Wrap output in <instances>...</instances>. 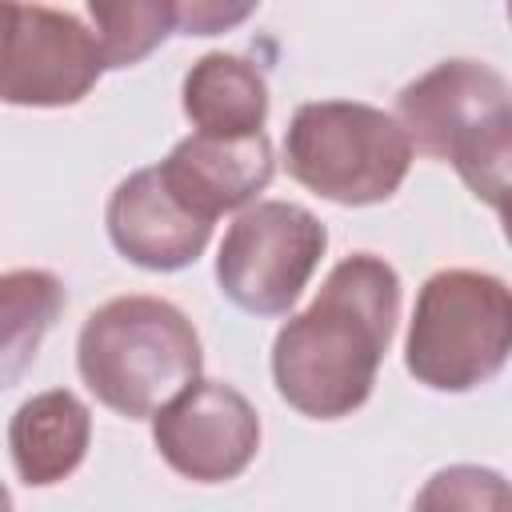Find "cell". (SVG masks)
Wrapping results in <instances>:
<instances>
[{
  "label": "cell",
  "instance_id": "6da1fadb",
  "mask_svg": "<svg viewBox=\"0 0 512 512\" xmlns=\"http://www.w3.org/2000/svg\"><path fill=\"white\" fill-rule=\"evenodd\" d=\"M400 320V272L352 252L324 276L312 304L272 340V384L308 420H344L368 404Z\"/></svg>",
  "mask_w": 512,
  "mask_h": 512
},
{
  "label": "cell",
  "instance_id": "7a4b0ae2",
  "mask_svg": "<svg viewBox=\"0 0 512 512\" xmlns=\"http://www.w3.org/2000/svg\"><path fill=\"white\" fill-rule=\"evenodd\" d=\"M396 120L408 132L412 152L452 164L476 200L504 212L512 92L492 64L468 56L432 64L424 76L400 88Z\"/></svg>",
  "mask_w": 512,
  "mask_h": 512
},
{
  "label": "cell",
  "instance_id": "3957f363",
  "mask_svg": "<svg viewBox=\"0 0 512 512\" xmlns=\"http://www.w3.org/2000/svg\"><path fill=\"white\" fill-rule=\"evenodd\" d=\"M204 368L192 320L160 296H116L88 312L76 336L84 388L128 420H148Z\"/></svg>",
  "mask_w": 512,
  "mask_h": 512
},
{
  "label": "cell",
  "instance_id": "277c9868",
  "mask_svg": "<svg viewBox=\"0 0 512 512\" xmlns=\"http://www.w3.org/2000/svg\"><path fill=\"white\" fill-rule=\"evenodd\" d=\"M512 352V292L480 268L432 272L412 304L404 368L432 392H472L496 380Z\"/></svg>",
  "mask_w": 512,
  "mask_h": 512
},
{
  "label": "cell",
  "instance_id": "5b68a950",
  "mask_svg": "<svg viewBox=\"0 0 512 512\" xmlns=\"http://www.w3.org/2000/svg\"><path fill=\"white\" fill-rule=\"evenodd\" d=\"M412 156L400 120L364 100H308L284 132L288 176L344 208L392 200L408 180Z\"/></svg>",
  "mask_w": 512,
  "mask_h": 512
},
{
  "label": "cell",
  "instance_id": "8992f818",
  "mask_svg": "<svg viewBox=\"0 0 512 512\" xmlns=\"http://www.w3.org/2000/svg\"><path fill=\"white\" fill-rule=\"evenodd\" d=\"M324 252L328 228L316 212L292 200H252L220 240L216 284L248 316H284Z\"/></svg>",
  "mask_w": 512,
  "mask_h": 512
},
{
  "label": "cell",
  "instance_id": "52a82bcc",
  "mask_svg": "<svg viewBox=\"0 0 512 512\" xmlns=\"http://www.w3.org/2000/svg\"><path fill=\"white\" fill-rule=\"evenodd\" d=\"M104 76L92 28L36 0H0V104L68 108Z\"/></svg>",
  "mask_w": 512,
  "mask_h": 512
},
{
  "label": "cell",
  "instance_id": "ba28073f",
  "mask_svg": "<svg viewBox=\"0 0 512 512\" xmlns=\"http://www.w3.org/2000/svg\"><path fill=\"white\" fill-rule=\"evenodd\" d=\"M148 420L160 460L192 484L236 480L260 452V412L224 380H188Z\"/></svg>",
  "mask_w": 512,
  "mask_h": 512
},
{
  "label": "cell",
  "instance_id": "9c48e42d",
  "mask_svg": "<svg viewBox=\"0 0 512 512\" xmlns=\"http://www.w3.org/2000/svg\"><path fill=\"white\" fill-rule=\"evenodd\" d=\"M168 192L200 220L216 224L224 212L252 204L276 172L268 132L248 136H212L192 132L172 144V152L156 164Z\"/></svg>",
  "mask_w": 512,
  "mask_h": 512
},
{
  "label": "cell",
  "instance_id": "30bf717a",
  "mask_svg": "<svg viewBox=\"0 0 512 512\" xmlns=\"http://www.w3.org/2000/svg\"><path fill=\"white\" fill-rule=\"evenodd\" d=\"M112 248L144 272H180L196 264L212 240V224L192 216L160 180L156 164L128 172L104 208Z\"/></svg>",
  "mask_w": 512,
  "mask_h": 512
},
{
  "label": "cell",
  "instance_id": "8fae6325",
  "mask_svg": "<svg viewBox=\"0 0 512 512\" xmlns=\"http://www.w3.org/2000/svg\"><path fill=\"white\" fill-rule=\"evenodd\" d=\"M92 444V412L72 388H48L28 396L8 420V456L28 488H52L68 480Z\"/></svg>",
  "mask_w": 512,
  "mask_h": 512
},
{
  "label": "cell",
  "instance_id": "7c38bea8",
  "mask_svg": "<svg viewBox=\"0 0 512 512\" xmlns=\"http://www.w3.org/2000/svg\"><path fill=\"white\" fill-rule=\"evenodd\" d=\"M184 116L192 132L212 136H248L268 120V80L264 72L232 52H204L180 84Z\"/></svg>",
  "mask_w": 512,
  "mask_h": 512
},
{
  "label": "cell",
  "instance_id": "4fadbf2b",
  "mask_svg": "<svg viewBox=\"0 0 512 512\" xmlns=\"http://www.w3.org/2000/svg\"><path fill=\"white\" fill-rule=\"evenodd\" d=\"M68 304V288L48 268L0 272V392L20 384Z\"/></svg>",
  "mask_w": 512,
  "mask_h": 512
},
{
  "label": "cell",
  "instance_id": "5bb4252c",
  "mask_svg": "<svg viewBox=\"0 0 512 512\" xmlns=\"http://www.w3.org/2000/svg\"><path fill=\"white\" fill-rule=\"evenodd\" d=\"M84 4L104 68H132L148 60L176 32L172 0H84Z\"/></svg>",
  "mask_w": 512,
  "mask_h": 512
},
{
  "label": "cell",
  "instance_id": "9a60e30c",
  "mask_svg": "<svg viewBox=\"0 0 512 512\" xmlns=\"http://www.w3.org/2000/svg\"><path fill=\"white\" fill-rule=\"evenodd\" d=\"M484 488H504V476L492 468H472V464H456L444 468L428 480V488L416 496L420 508H484V504H500L496 496H484Z\"/></svg>",
  "mask_w": 512,
  "mask_h": 512
},
{
  "label": "cell",
  "instance_id": "2e32d148",
  "mask_svg": "<svg viewBox=\"0 0 512 512\" xmlns=\"http://www.w3.org/2000/svg\"><path fill=\"white\" fill-rule=\"evenodd\" d=\"M256 8L260 0H172L180 36H224L240 28Z\"/></svg>",
  "mask_w": 512,
  "mask_h": 512
},
{
  "label": "cell",
  "instance_id": "e0dca14e",
  "mask_svg": "<svg viewBox=\"0 0 512 512\" xmlns=\"http://www.w3.org/2000/svg\"><path fill=\"white\" fill-rule=\"evenodd\" d=\"M4 508H12V492L0 484V512H4Z\"/></svg>",
  "mask_w": 512,
  "mask_h": 512
}]
</instances>
